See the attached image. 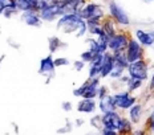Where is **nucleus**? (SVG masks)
<instances>
[{"label": "nucleus", "mask_w": 154, "mask_h": 135, "mask_svg": "<svg viewBox=\"0 0 154 135\" xmlns=\"http://www.w3.org/2000/svg\"><path fill=\"white\" fill-rule=\"evenodd\" d=\"M143 2H145V3H153L154 0H143Z\"/></svg>", "instance_id": "44"}, {"label": "nucleus", "mask_w": 154, "mask_h": 135, "mask_svg": "<svg viewBox=\"0 0 154 135\" xmlns=\"http://www.w3.org/2000/svg\"><path fill=\"white\" fill-rule=\"evenodd\" d=\"M84 123H85V121L82 119V118H76L75 122H73V124H75V127H81Z\"/></svg>", "instance_id": "42"}, {"label": "nucleus", "mask_w": 154, "mask_h": 135, "mask_svg": "<svg viewBox=\"0 0 154 135\" xmlns=\"http://www.w3.org/2000/svg\"><path fill=\"white\" fill-rule=\"evenodd\" d=\"M56 2H59V3H64V2H66V0H56Z\"/></svg>", "instance_id": "47"}, {"label": "nucleus", "mask_w": 154, "mask_h": 135, "mask_svg": "<svg viewBox=\"0 0 154 135\" xmlns=\"http://www.w3.org/2000/svg\"><path fill=\"white\" fill-rule=\"evenodd\" d=\"M96 53H93L91 49H86V50H84V52H81L80 53V60H82L85 64H89L92 61V58H93V56H94Z\"/></svg>", "instance_id": "31"}, {"label": "nucleus", "mask_w": 154, "mask_h": 135, "mask_svg": "<svg viewBox=\"0 0 154 135\" xmlns=\"http://www.w3.org/2000/svg\"><path fill=\"white\" fill-rule=\"evenodd\" d=\"M84 19L82 16L76 12V14H64L56 20V29L64 34H75L80 22Z\"/></svg>", "instance_id": "2"}, {"label": "nucleus", "mask_w": 154, "mask_h": 135, "mask_svg": "<svg viewBox=\"0 0 154 135\" xmlns=\"http://www.w3.org/2000/svg\"><path fill=\"white\" fill-rule=\"evenodd\" d=\"M77 112L84 115H92L97 112V99L93 98H81L77 102Z\"/></svg>", "instance_id": "13"}, {"label": "nucleus", "mask_w": 154, "mask_h": 135, "mask_svg": "<svg viewBox=\"0 0 154 135\" xmlns=\"http://www.w3.org/2000/svg\"><path fill=\"white\" fill-rule=\"evenodd\" d=\"M142 126L146 128L147 133H154V107L152 109V111L149 112L145 124H142Z\"/></svg>", "instance_id": "28"}, {"label": "nucleus", "mask_w": 154, "mask_h": 135, "mask_svg": "<svg viewBox=\"0 0 154 135\" xmlns=\"http://www.w3.org/2000/svg\"><path fill=\"white\" fill-rule=\"evenodd\" d=\"M72 65H73V68H75L76 72H82V70L85 69L86 64L82 60H76V61H73L72 62Z\"/></svg>", "instance_id": "36"}, {"label": "nucleus", "mask_w": 154, "mask_h": 135, "mask_svg": "<svg viewBox=\"0 0 154 135\" xmlns=\"http://www.w3.org/2000/svg\"><path fill=\"white\" fill-rule=\"evenodd\" d=\"M101 61H102V54L96 53L93 56L92 61L88 64V78L100 76V69H101Z\"/></svg>", "instance_id": "18"}, {"label": "nucleus", "mask_w": 154, "mask_h": 135, "mask_svg": "<svg viewBox=\"0 0 154 135\" xmlns=\"http://www.w3.org/2000/svg\"><path fill=\"white\" fill-rule=\"evenodd\" d=\"M125 54H126V58L129 62H134V61L145 58L146 50H145V48L137 41V38L130 37L129 43L126 45V49H125Z\"/></svg>", "instance_id": "8"}, {"label": "nucleus", "mask_w": 154, "mask_h": 135, "mask_svg": "<svg viewBox=\"0 0 154 135\" xmlns=\"http://www.w3.org/2000/svg\"><path fill=\"white\" fill-rule=\"evenodd\" d=\"M126 73V69H124V68H120V66H113V70L110 72V74H109V78L113 81V80H118L122 74Z\"/></svg>", "instance_id": "30"}, {"label": "nucleus", "mask_w": 154, "mask_h": 135, "mask_svg": "<svg viewBox=\"0 0 154 135\" xmlns=\"http://www.w3.org/2000/svg\"><path fill=\"white\" fill-rule=\"evenodd\" d=\"M54 65L56 68H63L70 65V61L66 57H54Z\"/></svg>", "instance_id": "34"}, {"label": "nucleus", "mask_w": 154, "mask_h": 135, "mask_svg": "<svg viewBox=\"0 0 154 135\" xmlns=\"http://www.w3.org/2000/svg\"><path fill=\"white\" fill-rule=\"evenodd\" d=\"M40 19L43 20V22H54L57 19L61 16V5L59 2H52L47 5L45 8L38 11Z\"/></svg>", "instance_id": "9"}, {"label": "nucleus", "mask_w": 154, "mask_h": 135, "mask_svg": "<svg viewBox=\"0 0 154 135\" xmlns=\"http://www.w3.org/2000/svg\"><path fill=\"white\" fill-rule=\"evenodd\" d=\"M66 46H68V44L64 43L61 38L57 36H51L48 38V49H49V53H52V54L60 52V50Z\"/></svg>", "instance_id": "20"}, {"label": "nucleus", "mask_w": 154, "mask_h": 135, "mask_svg": "<svg viewBox=\"0 0 154 135\" xmlns=\"http://www.w3.org/2000/svg\"><path fill=\"white\" fill-rule=\"evenodd\" d=\"M88 33L92 37H100L102 34H105V32L102 29L101 24H93V25H88Z\"/></svg>", "instance_id": "26"}, {"label": "nucleus", "mask_w": 154, "mask_h": 135, "mask_svg": "<svg viewBox=\"0 0 154 135\" xmlns=\"http://www.w3.org/2000/svg\"><path fill=\"white\" fill-rule=\"evenodd\" d=\"M20 20L24 22L25 25L32 28H38L43 24V20L40 19L37 11H25V12H20Z\"/></svg>", "instance_id": "15"}, {"label": "nucleus", "mask_w": 154, "mask_h": 135, "mask_svg": "<svg viewBox=\"0 0 154 135\" xmlns=\"http://www.w3.org/2000/svg\"><path fill=\"white\" fill-rule=\"evenodd\" d=\"M86 34H88V24H86L85 20H82L81 22H80L79 28H77L75 36H76L77 38H81V37H85Z\"/></svg>", "instance_id": "29"}, {"label": "nucleus", "mask_w": 154, "mask_h": 135, "mask_svg": "<svg viewBox=\"0 0 154 135\" xmlns=\"http://www.w3.org/2000/svg\"><path fill=\"white\" fill-rule=\"evenodd\" d=\"M143 114H145V110H143V105L136 102L133 106H130L126 110V117L130 119V122L134 124V126H141L143 121Z\"/></svg>", "instance_id": "12"}, {"label": "nucleus", "mask_w": 154, "mask_h": 135, "mask_svg": "<svg viewBox=\"0 0 154 135\" xmlns=\"http://www.w3.org/2000/svg\"><path fill=\"white\" fill-rule=\"evenodd\" d=\"M89 124H91V127L93 128V130L100 131L101 127H102V115H101V112L100 114H97V112L92 114L91 118H89Z\"/></svg>", "instance_id": "24"}, {"label": "nucleus", "mask_w": 154, "mask_h": 135, "mask_svg": "<svg viewBox=\"0 0 154 135\" xmlns=\"http://www.w3.org/2000/svg\"><path fill=\"white\" fill-rule=\"evenodd\" d=\"M16 7L20 12L25 11H37L38 0H15Z\"/></svg>", "instance_id": "21"}, {"label": "nucleus", "mask_w": 154, "mask_h": 135, "mask_svg": "<svg viewBox=\"0 0 154 135\" xmlns=\"http://www.w3.org/2000/svg\"><path fill=\"white\" fill-rule=\"evenodd\" d=\"M109 92H112L110 88H109L108 85H104V83H101L100 85V88H98V94H97V98L98 97H101V95H104V94H106V93Z\"/></svg>", "instance_id": "38"}, {"label": "nucleus", "mask_w": 154, "mask_h": 135, "mask_svg": "<svg viewBox=\"0 0 154 135\" xmlns=\"http://www.w3.org/2000/svg\"><path fill=\"white\" fill-rule=\"evenodd\" d=\"M2 14H3V9H2V8H0V15H2Z\"/></svg>", "instance_id": "48"}, {"label": "nucleus", "mask_w": 154, "mask_h": 135, "mask_svg": "<svg viewBox=\"0 0 154 135\" xmlns=\"http://www.w3.org/2000/svg\"><path fill=\"white\" fill-rule=\"evenodd\" d=\"M126 74L130 78H137V80H142V81H147L150 77V62L149 60L142 58L134 62H129V65L126 68Z\"/></svg>", "instance_id": "3"}, {"label": "nucleus", "mask_w": 154, "mask_h": 135, "mask_svg": "<svg viewBox=\"0 0 154 135\" xmlns=\"http://www.w3.org/2000/svg\"><path fill=\"white\" fill-rule=\"evenodd\" d=\"M45 2H54V0H45Z\"/></svg>", "instance_id": "49"}, {"label": "nucleus", "mask_w": 154, "mask_h": 135, "mask_svg": "<svg viewBox=\"0 0 154 135\" xmlns=\"http://www.w3.org/2000/svg\"><path fill=\"white\" fill-rule=\"evenodd\" d=\"M106 9H108V15L117 22L120 28L130 27V24H131L130 17L120 3H117L116 0H110V2H108Z\"/></svg>", "instance_id": "4"}, {"label": "nucleus", "mask_w": 154, "mask_h": 135, "mask_svg": "<svg viewBox=\"0 0 154 135\" xmlns=\"http://www.w3.org/2000/svg\"><path fill=\"white\" fill-rule=\"evenodd\" d=\"M101 115H102V126L112 128V130H116L118 133V130L121 128V124H122V119H124V115L121 114V111L113 110V111L104 112Z\"/></svg>", "instance_id": "10"}, {"label": "nucleus", "mask_w": 154, "mask_h": 135, "mask_svg": "<svg viewBox=\"0 0 154 135\" xmlns=\"http://www.w3.org/2000/svg\"><path fill=\"white\" fill-rule=\"evenodd\" d=\"M4 60V56H0V64H2V61Z\"/></svg>", "instance_id": "45"}, {"label": "nucleus", "mask_w": 154, "mask_h": 135, "mask_svg": "<svg viewBox=\"0 0 154 135\" xmlns=\"http://www.w3.org/2000/svg\"><path fill=\"white\" fill-rule=\"evenodd\" d=\"M61 110L64 112H70V111L73 110L72 102H70V101H64V102H61Z\"/></svg>", "instance_id": "37"}, {"label": "nucleus", "mask_w": 154, "mask_h": 135, "mask_svg": "<svg viewBox=\"0 0 154 135\" xmlns=\"http://www.w3.org/2000/svg\"><path fill=\"white\" fill-rule=\"evenodd\" d=\"M101 27H102V29H104L105 34H106V36H109V37L113 36L114 33H117V32L120 31V27H118V24H117V22H116L109 15H106V16H105V17L101 20Z\"/></svg>", "instance_id": "19"}, {"label": "nucleus", "mask_w": 154, "mask_h": 135, "mask_svg": "<svg viewBox=\"0 0 154 135\" xmlns=\"http://www.w3.org/2000/svg\"><path fill=\"white\" fill-rule=\"evenodd\" d=\"M134 124L130 122V119L128 117L124 115V119H122V124H121V128L118 130V134H131L134 130Z\"/></svg>", "instance_id": "25"}, {"label": "nucleus", "mask_w": 154, "mask_h": 135, "mask_svg": "<svg viewBox=\"0 0 154 135\" xmlns=\"http://www.w3.org/2000/svg\"><path fill=\"white\" fill-rule=\"evenodd\" d=\"M102 78L100 76L93 77V78H86L85 81V90L84 94H82L81 98H93L97 99V94H98V88H100Z\"/></svg>", "instance_id": "11"}, {"label": "nucleus", "mask_w": 154, "mask_h": 135, "mask_svg": "<svg viewBox=\"0 0 154 135\" xmlns=\"http://www.w3.org/2000/svg\"><path fill=\"white\" fill-rule=\"evenodd\" d=\"M150 33H152V36L154 37V29H150Z\"/></svg>", "instance_id": "46"}, {"label": "nucleus", "mask_w": 154, "mask_h": 135, "mask_svg": "<svg viewBox=\"0 0 154 135\" xmlns=\"http://www.w3.org/2000/svg\"><path fill=\"white\" fill-rule=\"evenodd\" d=\"M98 133L102 134V135H117L118 134L116 130H112V128H108V127H104V126L101 127V130L98 131Z\"/></svg>", "instance_id": "39"}, {"label": "nucleus", "mask_w": 154, "mask_h": 135, "mask_svg": "<svg viewBox=\"0 0 154 135\" xmlns=\"http://www.w3.org/2000/svg\"><path fill=\"white\" fill-rule=\"evenodd\" d=\"M7 43H8V45H9V46H11V48H15V49H20V44H19V43H16L15 40L12 41V38H8V40H7Z\"/></svg>", "instance_id": "41"}, {"label": "nucleus", "mask_w": 154, "mask_h": 135, "mask_svg": "<svg viewBox=\"0 0 154 135\" xmlns=\"http://www.w3.org/2000/svg\"><path fill=\"white\" fill-rule=\"evenodd\" d=\"M84 90H85V82L82 83V85H80V86H77V88L73 89V92H72L73 97H76V98H81V97H82V94H84Z\"/></svg>", "instance_id": "35"}, {"label": "nucleus", "mask_w": 154, "mask_h": 135, "mask_svg": "<svg viewBox=\"0 0 154 135\" xmlns=\"http://www.w3.org/2000/svg\"><path fill=\"white\" fill-rule=\"evenodd\" d=\"M134 38H137V41L142 45L143 48H152L154 46V37L152 36L150 31H146L143 28H137L134 31Z\"/></svg>", "instance_id": "17"}, {"label": "nucleus", "mask_w": 154, "mask_h": 135, "mask_svg": "<svg viewBox=\"0 0 154 135\" xmlns=\"http://www.w3.org/2000/svg\"><path fill=\"white\" fill-rule=\"evenodd\" d=\"M114 66V58H113V53L112 52H105L102 54V61H101V69H100V77L102 80L109 78V74L113 70Z\"/></svg>", "instance_id": "16"}, {"label": "nucleus", "mask_w": 154, "mask_h": 135, "mask_svg": "<svg viewBox=\"0 0 154 135\" xmlns=\"http://www.w3.org/2000/svg\"><path fill=\"white\" fill-rule=\"evenodd\" d=\"M147 89H149L150 93H153V90H154V68H153L152 76H150L149 80H147Z\"/></svg>", "instance_id": "40"}, {"label": "nucleus", "mask_w": 154, "mask_h": 135, "mask_svg": "<svg viewBox=\"0 0 154 135\" xmlns=\"http://www.w3.org/2000/svg\"><path fill=\"white\" fill-rule=\"evenodd\" d=\"M85 44L88 45V49H91L93 53H100V48H98V41H97V38H96V37H92V36L86 37ZM101 54H102V53H101Z\"/></svg>", "instance_id": "27"}, {"label": "nucleus", "mask_w": 154, "mask_h": 135, "mask_svg": "<svg viewBox=\"0 0 154 135\" xmlns=\"http://www.w3.org/2000/svg\"><path fill=\"white\" fill-rule=\"evenodd\" d=\"M97 110L104 114V112H108V111H113V110H117L116 109V105H114V99H113V94L112 92L106 93V94L101 95V97L97 98Z\"/></svg>", "instance_id": "14"}, {"label": "nucleus", "mask_w": 154, "mask_h": 135, "mask_svg": "<svg viewBox=\"0 0 154 135\" xmlns=\"http://www.w3.org/2000/svg\"><path fill=\"white\" fill-rule=\"evenodd\" d=\"M80 15L82 16V19L86 21L88 25L101 24V20L106 16L104 7L98 3L91 2V0H88L84 4V7L80 11Z\"/></svg>", "instance_id": "1"}, {"label": "nucleus", "mask_w": 154, "mask_h": 135, "mask_svg": "<svg viewBox=\"0 0 154 135\" xmlns=\"http://www.w3.org/2000/svg\"><path fill=\"white\" fill-rule=\"evenodd\" d=\"M113 58H114V65L116 66H120V68H124V69H126L128 65H129V61H128V58H126L125 50H124V52L113 53Z\"/></svg>", "instance_id": "23"}, {"label": "nucleus", "mask_w": 154, "mask_h": 135, "mask_svg": "<svg viewBox=\"0 0 154 135\" xmlns=\"http://www.w3.org/2000/svg\"><path fill=\"white\" fill-rule=\"evenodd\" d=\"M143 85H145V81H142V80L129 78V81L126 82V86H125V89H128L130 93H136V92H138V90L142 89Z\"/></svg>", "instance_id": "22"}, {"label": "nucleus", "mask_w": 154, "mask_h": 135, "mask_svg": "<svg viewBox=\"0 0 154 135\" xmlns=\"http://www.w3.org/2000/svg\"><path fill=\"white\" fill-rule=\"evenodd\" d=\"M56 65H54V57L52 53H49L48 56L43 57L40 60V64H38V74L43 76L45 78V83H51V81L56 76Z\"/></svg>", "instance_id": "7"}, {"label": "nucleus", "mask_w": 154, "mask_h": 135, "mask_svg": "<svg viewBox=\"0 0 154 135\" xmlns=\"http://www.w3.org/2000/svg\"><path fill=\"white\" fill-rule=\"evenodd\" d=\"M143 133H147L145 127H142V128H136L134 127V130H133V133L131 134H143Z\"/></svg>", "instance_id": "43"}, {"label": "nucleus", "mask_w": 154, "mask_h": 135, "mask_svg": "<svg viewBox=\"0 0 154 135\" xmlns=\"http://www.w3.org/2000/svg\"><path fill=\"white\" fill-rule=\"evenodd\" d=\"M112 94H113L116 109H117L118 111H126L130 106H133L136 102H138L136 95L125 88L116 90V92H112Z\"/></svg>", "instance_id": "5"}, {"label": "nucleus", "mask_w": 154, "mask_h": 135, "mask_svg": "<svg viewBox=\"0 0 154 135\" xmlns=\"http://www.w3.org/2000/svg\"><path fill=\"white\" fill-rule=\"evenodd\" d=\"M2 15L4 16L5 19H12L16 15H20V11H19L17 8H7V9H4V11H3Z\"/></svg>", "instance_id": "33"}, {"label": "nucleus", "mask_w": 154, "mask_h": 135, "mask_svg": "<svg viewBox=\"0 0 154 135\" xmlns=\"http://www.w3.org/2000/svg\"><path fill=\"white\" fill-rule=\"evenodd\" d=\"M131 34L126 29H120L117 33L109 37V44H108V50L112 53L117 52H124L126 49V45L129 43V38Z\"/></svg>", "instance_id": "6"}, {"label": "nucleus", "mask_w": 154, "mask_h": 135, "mask_svg": "<svg viewBox=\"0 0 154 135\" xmlns=\"http://www.w3.org/2000/svg\"><path fill=\"white\" fill-rule=\"evenodd\" d=\"M73 127H75V124H73V123H72V122H70L69 119H66L65 124H64L63 127L57 128V133H59V134H66V133H72Z\"/></svg>", "instance_id": "32"}]
</instances>
